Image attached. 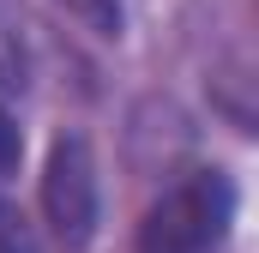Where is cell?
Wrapping results in <instances>:
<instances>
[{
    "label": "cell",
    "instance_id": "obj_3",
    "mask_svg": "<svg viewBox=\"0 0 259 253\" xmlns=\"http://www.w3.org/2000/svg\"><path fill=\"white\" fill-rule=\"evenodd\" d=\"M30 18L24 0H0V91H30Z\"/></svg>",
    "mask_w": 259,
    "mask_h": 253
},
{
    "label": "cell",
    "instance_id": "obj_6",
    "mask_svg": "<svg viewBox=\"0 0 259 253\" xmlns=\"http://www.w3.org/2000/svg\"><path fill=\"white\" fill-rule=\"evenodd\" d=\"M18 157H24V133H18V121H12L6 103H0V175H12Z\"/></svg>",
    "mask_w": 259,
    "mask_h": 253
},
{
    "label": "cell",
    "instance_id": "obj_4",
    "mask_svg": "<svg viewBox=\"0 0 259 253\" xmlns=\"http://www.w3.org/2000/svg\"><path fill=\"white\" fill-rule=\"evenodd\" d=\"M61 12L78 18V24H84L91 36H103V43H115L121 24H127V18H121V0H61Z\"/></svg>",
    "mask_w": 259,
    "mask_h": 253
},
{
    "label": "cell",
    "instance_id": "obj_2",
    "mask_svg": "<svg viewBox=\"0 0 259 253\" xmlns=\"http://www.w3.org/2000/svg\"><path fill=\"white\" fill-rule=\"evenodd\" d=\"M42 211L49 229L66 253H84V241L97 235V157L84 145V133H61L42 169Z\"/></svg>",
    "mask_w": 259,
    "mask_h": 253
},
{
    "label": "cell",
    "instance_id": "obj_5",
    "mask_svg": "<svg viewBox=\"0 0 259 253\" xmlns=\"http://www.w3.org/2000/svg\"><path fill=\"white\" fill-rule=\"evenodd\" d=\"M0 253H42L36 229H30V217H24L12 199H0Z\"/></svg>",
    "mask_w": 259,
    "mask_h": 253
},
{
    "label": "cell",
    "instance_id": "obj_1",
    "mask_svg": "<svg viewBox=\"0 0 259 253\" xmlns=\"http://www.w3.org/2000/svg\"><path fill=\"white\" fill-rule=\"evenodd\" d=\"M235 223V187L223 169H187L145 211L139 253H217Z\"/></svg>",
    "mask_w": 259,
    "mask_h": 253
}]
</instances>
